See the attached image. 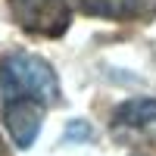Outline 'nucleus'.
I'll use <instances>...</instances> for the list:
<instances>
[{"instance_id":"nucleus-1","label":"nucleus","mask_w":156,"mask_h":156,"mask_svg":"<svg viewBox=\"0 0 156 156\" xmlns=\"http://www.w3.org/2000/svg\"><path fill=\"white\" fill-rule=\"evenodd\" d=\"M59 103V81L47 59L34 53H9L0 59V106L3 125L19 150L41 134L47 109Z\"/></svg>"},{"instance_id":"nucleus-2","label":"nucleus","mask_w":156,"mask_h":156,"mask_svg":"<svg viewBox=\"0 0 156 156\" xmlns=\"http://www.w3.org/2000/svg\"><path fill=\"white\" fill-rule=\"evenodd\" d=\"M12 19L25 31L41 34V37H59L66 34L72 22L69 0H9Z\"/></svg>"},{"instance_id":"nucleus-3","label":"nucleus","mask_w":156,"mask_h":156,"mask_svg":"<svg viewBox=\"0 0 156 156\" xmlns=\"http://www.w3.org/2000/svg\"><path fill=\"white\" fill-rule=\"evenodd\" d=\"M112 128L115 131H144V128H156V100L153 97L125 100L122 106L112 112Z\"/></svg>"},{"instance_id":"nucleus-4","label":"nucleus","mask_w":156,"mask_h":156,"mask_svg":"<svg viewBox=\"0 0 156 156\" xmlns=\"http://www.w3.org/2000/svg\"><path fill=\"white\" fill-rule=\"evenodd\" d=\"M78 6L100 19H137L150 9V0H78Z\"/></svg>"},{"instance_id":"nucleus-5","label":"nucleus","mask_w":156,"mask_h":156,"mask_svg":"<svg viewBox=\"0 0 156 156\" xmlns=\"http://www.w3.org/2000/svg\"><path fill=\"white\" fill-rule=\"evenodd\" d=\"M66 140H90V125L87 122H69Z\"/></svg>"},{"instance_id":"nucleus-6","label":"nucleus","mask_w":156,"mask_h":156,"mask_svg":"<svg viewBox=\"0 0 156 156\" xmlns=\"http://www.w3.org/2000/svg\"><path fill=\"white\" fill-rule=\"evenodd\" d=\"M134 156H137V153H134Z\"/></svg>"}]
</instances>
